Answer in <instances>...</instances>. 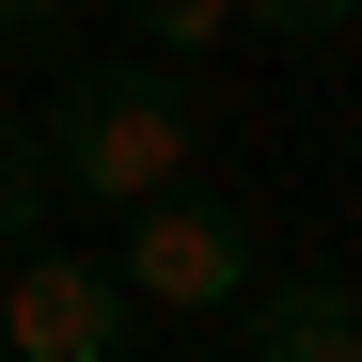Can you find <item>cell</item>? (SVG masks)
<instances>
[{
	"mask_svg": "<svg viewBox=\"0 0 362 362\" xmlns=\"http://www.w3.org/2000/svg\"><path fill=\"white\" fill-rule=\"evenodd\" d=\"M32 142H47V189L95 205V221H127L142 189H173V173H205V79L189 64H79L64 95L32 110Z\"/></svg>",
	"mask_w": 362,
	"mask_h": 362,
	"instance_id": "1",
	"label": "cell"
},
{
	"mask_svg": "<svg viewBox=\"0 0 362 362\" xmlns=\"http://www.w3.org/2000/svg\"><path fill=\"white\" fill-rule=\"evenodd\" d=\"M110 268H127L142 315H236V284H252V205H221V189L173 173V189L127 205V252Z\"/></svg>",
	"mask_w": 362,
	"mask_h": 362,
	"instance_id": "2",
	"label": "cell"
},
{
	"mask_svg": "<svg viewBox=\"0 0 362 362\" xmlns=\"http://www.w3.org/2000/svg\"><path fill=\"white\" fill-rule=\"evenodd\" d=\"M0 362H127V268L64 252V236H16V268H0Z\"/></svg>",
	"mask_w": 362,
	"mask_h": 362,
	"instance_id": "3",
	"label": "cell"
},
{
	"mask_svg": "<svg viewBox=\"0 0 362 362\" xmlns=\"http://www.w3.org/2000/svg\"><path fill=\"white\" fill-rule=\"evenodd\" d=\"M236 315H252V346L236 362H362V299H346V268H252L236 284Z\"/></svg>",
	"mask_w": 362,
	"mask_h": 362,
	"instance_id": "4",
	"label": "cell"
},
{
	"mask_svg": "<svg viewBox=\"0 0 362 362\" xmlns=\"http://www.w3.org/2000/svg\"><path fill=\"white\" fill-rule=\"evenodd\" d=\"M47 205H64V189H47V142L0 110V252H16V236H47Z\"/></svg>",
	"mask_w": 362,
	"mask_h": 362,
	"instance_id": "5",
	"label": "cell"
},
{
	"mask_svg": "<svg viewBox=\"0 0 362 362\" xmlns=\"http://www.w3.org/2000/svg\"><path fill=\"white\" fill-rule=\"evenodd\" d=\"M127 32L158 47V64H205V47L236 32V0H127Z\"/></svg>",
	"mask_w": 362,
	"mask_h": 362,
	"instance_id": "6",
	"label": "cell"
},
{
	"mask_svg": "<svg viewBox=\"0 0 362 362\" xmlns=\"http://www.w3.org/2000/svg\"><path fill=\"white\" fill-rule=\"evenodd\" d=\"M362 0H236V32H284V47H331Z\"/></svg>",
	"mask_w": 362,
	"mask_h": 362,
	"instance_id": "7",
	"label": "cell"
},
{
	"mask_svg": "<svg viewBox=\"0 0 362 362\" xmlns=\"http://www.w3.org/2000/svg\"><path fill=\"white\" fill-rule=\"evenodd\" d=\"M0 47H47V0H0Z\"/></svg>",
	"mask_w": 362,
	"mask_h": 362,
	"instance_id": "8",
	"label": "cell"
},
{
	"mask_svg": "<svg viewBox=\"0 0 362 362\" xmlns=\"http://www.w3.org/2000/svg\"><path fill=\"white\" fill-rule=\"evenodd\" d=\"M346 299H362V205H346Z\"/></svg>",
	"mask_w": 362,
	"mask_h": 362,
	"instance_id": "9",
	"label": "cell"
},
{
	"mask_svg": "<svg viewBox=\"0 0 362 362\" xmlns=\"http://www.w3.org/2000/svg\"><path fill=\"white\" fill-rule=\"evenodd\" d=\"M47 16H95V0H47Z\"/></svg>",
	"mask_w": 362,
	"mask_h": 362,
	"instance_id": "10",
	"label": "cell"
}]
</instances>
